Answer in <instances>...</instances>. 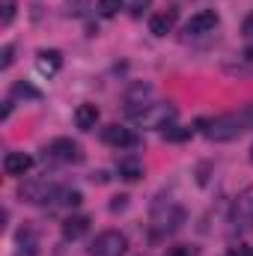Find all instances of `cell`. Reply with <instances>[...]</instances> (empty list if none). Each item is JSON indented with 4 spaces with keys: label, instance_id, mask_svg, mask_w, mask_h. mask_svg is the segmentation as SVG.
I'll return each instance as SVG.
<instances>
[{
    "label": "cell",
    "instance_id": "30bf717a",
    "mask_svg": "<svg viewBox=\"0 0 253 256\" xmlns=\"http://www.w3.org/2000/svg\"><path fill=\"white\" fill-rule=\"evenodd\" d=\"M176 21H179V9L176 6H167V9H161V12H155L149 18V33L152 36H167V33H173Z\"/></svg>",
    "mask_w": 253,
    "mask_h": 256
},
{
    "label": "cell",
    "instance_id": "3957f363",
    "mask_svg": "<svg viewBox=\"0 0 253 256\" xmlns=\"http://www.w3.org/2000/svg\"><path fill=\"white\" fill-rule=\"evenodd\" d=\"M60 185H57V176L51 173H42V176H27L21 185H18V196L30 206H42V202H51L60 196Z\"/></svg>",
    "mask_w": 253,
    "mask_h": 256
},
{
    "label": "cell",
    "instance_id": "ac0fdd59",
    "mask_svg": "<svg viewBox=\"0 0 253 256\" xmlns=\"http://www.w3.org/2000/svg\"><path fill=\"white\" fill-rule=\"evenodd\" d=\"M12 98H30V102H39V98H42V92H39L33 84H27V80H18V84L12 86Z\"/></svg>",
    "mask_w": 253,
    "mask_h": 256
},
{
    "label": "cell",
    "instance_id": "7402d4cb",
    "mask_svg": "<svg viewBox=\"0 0 253 256\" xmlns=\"http://www.w3.org/2000/svg\"><path fill=\"white\" fill-rule=\"evenodd\" d=\"M0 68H9V66L15 63V45H3V51H0Z\"/></svg>",
    "mask_w": 253,
    "mask_h": 256
},
{
    "label": "cell",
    "instance_id": "44dd1931",
    "mask_svg": "<svg viewBox=\"0 0 253 256\" xmlns=\"http://www.w3.org/2000/svg\"><path fill=\"white\" fill-rule=\"evenodd\" d=\"M96 6H98V15H102V18H114V15L122 9V0H98Z\"/></svg>",
    "mask_w": 253,
    "mask_h": 256
},
{
    "label": "cell",
    "instance_id": "7c38bea8",
    "mask_svg": "<svg viewBox=\"0 0 253 256\" xmlns=\"http://www.w3.org/2000/svg\"><path fill=\"white\" fill-rule=\"evenodd\" d=\"M86 230H90V218L86 214H68L60 224V232H63L66 242H78L80 236H86Z\"/></svg>",
    "mask_w": 253,
    "mask_h": 256
},
{
    "label": "cell",
    "instance_id": "5b68a950",
    "mask_svg": "<svg viewBox=\"0 0 253 256\" xmlns=\"http://www.w3.org/2000/svg\"><path fill=\"white\" fill-rule=\"evenodd\" d=\"M126 250H128V238L120 230H104L90 244V256H126Z\"/></svg>",
    "mask_w": 253,
    "mask_h": 256
},
{
    "label": "cell",
    "instance_id": "8992f818",
    "mask_svg": "<svg viewBox=\"0 0 253 256\" xmlns=\"http://www.w3.org/2000/svg\"><path fill=\"white\" fill-rule=\"evenodd\" d=\"M230 224H232V230H250L253 226V185H248L244 191L232 200Z\"/></svg>",
    "mask_w": 253,
    "mask_h": 256
},
{
    "label": "cell",
    "instance_id": "d6986e66",
    "mask_svg": "<svg viewBox=\"0 0 253 256\" xmlns=\"http://www.w3.org/2000/svg\"><path fill=\"white\" fill-rule=\"evenodd\" d=\"M15 9H18L15 0H0V24H3V27H9V24L15 21Z\"/></svg>",
    "mask_w": 253,
    "mask_h": 256
},
{
    "label": "cell",
    "instance_id": "83f0119b",
    "mask_svg": "<svg viewBox=\"0 0 253 256\" xmlns=\"http://www.w3.org/2000/svg\"><path fill=\"white\" fill-rule=\"evenodd\" d=\"M9 114H12V102H6V104H3V114H0V116H3V120H9Z\"/></svg>",
    "mask_w": 253,
    "mask_h": 256
},
{
    "label": "cell",
    "instance_id": "9a60e30c",
    "mask_svg": "<svg viewBox=\"0 0 253 256\" xmlns=\"http://www.w3.org/2000/svg\"><path fill=\"white\" fill-rule=\"evenodd\" d=\"M116 170H120V179H126V182H140V179H143V161L134 158V155L120 158Z\"/></svg>",
    "mask_w": 253,
    "mask_h": 256
},
{
    "label": "cell",
    "instance_id": "4316f807",
    "mask_svg": "<svg viewBox=\"0 0 253 256\" xmlns=\"http://www.w3.org/2000/svg\"><path fill=\"white\" fill-rule=\"evenodd\" d=\"M170 256H190V250H188V248H173Z\"/></svg>",
    "mask_w": 253,
    "mask_h": 256
},
{
    "label": "cell",
    "instance_id": "6da1fadb",
    "mask_svg": "<svg viewBox=\"0 0 253 256\" xmlns=\"http://www.w3.org/2000/svg\"><path fill=\"white\" fill-rule=\"evenodd\" d=\"M253 126V108L242 114H224L214 120H196V128H206V137L212 143H230L236 137H242Z\"/></svg>",
    "mask_w": 253,
    "mask_h": 256
},
{
    "label": "cell",
    "instance_id": "9c48e42d",
    "mask_svg": "<svg viewBox=\"0 0 253 256\" xmlns=\"http://www.w3.org/2000/svg\"><path fill=\"white\" fill-rule=\"evenodd\" d=\"M218 21L220 18H218L214 9H200L185 21V36H206V33H212L218 27Z\"/></svg>",
    "mask_w": 253,
    "mask_h": 256
},
{
    "label": "cell",
    "instance_id": "5bb4252c",
    "mask_svg": "<svg viewBox=\"0 0 253 256\" xmlns=\"http://www.w3.org/2000/svg\"><path fill=\"white\" fill-rule=\"evenodd\" d=\"M96 122H98V108L96 104H78L74 108V126L80 128V131H92L96 128Z\"/></svg>",
    "mask_w": 253,
    "mask_h": 256
},
{
    "label": "cell",
    "instance_id": "4fadbf2b",
    "mask_svg": "<svg viewBox=\"0 0 253 256\" xmlns=\"http://www.w3.org/2000/svg\"><path fill=\"white\" fill-rule=\"evenodd\" d=\"M30 167H33V158L24 155V152H6V158H3L6 176H27Z\"/></svg>",
    "mask_w": 253,
    "mask_h": 256
},
{
    "label": "cell",
    "instance_id": "8fae6325",
    "mask_svg": "<svg viewBox=\"0 0 253 256\" xmlns=\"http://www.w3.org/2000/svg\"><path fill=\"white\" fill-rule=\"evenodd\" d=\"M36 68H39V74L54 78V74L63 68V54L54 51V48H42V51L36 54Z\"/></svg>",
    "mask_w": 253,
    "mask_h": 256
},
{
    "label": "cell",
    "instance_id": "f546056e",
    "mask_svg": "<svg viewBox=\"0 0 253 256\" xmlns=\"http://www.w3.org/2000/svg\"><path fill=\"white\" fill-rule=\"evenodd\" d=\"M226 256H232V254H226Z\"/></svg>",
    "mask_w": 253,
    "mask_h": 256
},
{
    "label": "cell",
    "instance_id": "d4e9b609",
    "mask_svg": "<svg viewBox=\"0 0 253 256\" xmlns=\"http://www.w3.org/2000/svg\"><path fill=\"white\" fill-rule=\"evenodd\" d=\"M242 36H244L248 42H253V15L244 18V24H242Z\"/></svg>",
    "mask_w": 253,
    "mask_h": 256
},
{
    "label": "cell",
    "instance_id": "277c9868",
    "mask_svg": "<svg viewBox=\"0 0 253 256\" xmlns=\"http://www.w3.org/2000/svg\"><path fill=\"white\" fill-rule=\"evenodd\" d=\"M182 224H185V208L179 202H173L167 196H158L152 202V226H155V232L167 236V232H176Z\"/></svg>",
    "mask_w": 253,
    "mask_h": 256
},
{
    "label": "cell",
    "instance_id": "cb8c5ba5",
    "mask_svg": "<svg viewBox=\"0 0 253 256\" xmlns=\"http://www.w3.org/2000/svg\"><path fill=\"white\" fill-rule=\"evenodd\" d=\"M126 206H128V196H126V194H120V196H114V200H110V212H122Z\"/></svg>",
    "mask_w": 253,
    "mask_h": 256
},
{
    "label": "cell",
    "instance_id": "ba28073f",
    "mask_svg": "<svg viewBox=\"0 0 253 256\" xmlns=\"http://www.w3.org/2000/svg\"><path fill=\"white\" fill-rule=\"evenodd\" d=\"M102 143H108V146H114V149H131V146L140 143V137H137L131 128L114 122V126L102 128Z\"/></svg>",
    "mask_w": 253,
    "mask_h": 256
},
{
    "label": "cell",
    "instance_id": "7a4b0ae2",
    "mask_svg": "<svg viewBox=\"0 0 253 256\" xmlns=\"http://www.w3.org/2000/svg\"><path fill=\"white\" fill-rule=\"evenodd\" d=\"M131 122L140 128H167L176 122L179 108L170 102H155V104H140V108H128Z\"/></svg>",
    "mask_w": 253,
    "mask_h": 256
},
{
    "label": "cell",
    "instance_id": "52a82bcc",
    "mask_svg": "<svg viewBox=\"0 0 253 256\" xmlns=\"http://www.w3.org/2000/svg\"><path fill=\"white\" fill-rule=\"evenodd\" d=\"M45 152H48V158H54V161H60V164H80V161H84V149H80V143L72 140V137H57V140H51Z\"/></svg>",
    "mask_w": 253,
    "mask_h": 256
},
{
    "label": "cell",
    "instance_id": "603a6c76",
    "mask_svg": "<svg viewBox=\"0 0 253 256\" xmlns=\"http://www.w3.org/2000/svg\"><path fill=\"white\" fill-rule=\"evenodd\" d=\"M149 3L152 0H131V18H140V15H146V9H149Z\"/></svg>",
    "mask_w": 253,
    "mask_h": 256
},
{
    "label": "cell",
    "instance_id": "484cf974",
    "mask_svg": "<svg viewBox=\"0 0 253 256\" xmlns=\"http://www.w3.org/2000/svg\"><path fill=\"white\" fill-rule=\"evenodd\" d=\"M90 179H92V182H96V185H104V182H108V179H110V176H108V173H104V170H98V173H92V176H90Z\"/></svg>",
    "mask_w": 253,
    "mask_h": 256
},
{
    "label": "cell",
    "instance_id": "2e32d148",
    "mask_svg": "<svg viewBox=\"0 0 253 256\" xmlns=\"http://www.w3.org/2000/svg\"><path fill=\"white\" fill-rule=\"evenodd\" d=\"M161 137L167 140V143H185V140H190L194 137V128H185V126H167V128H161Z\"/></svg>",
    "mask_w": 253,
    "mask_h": 256
},
{
    "label": "cell",
    "instance_id": "4dcf8cb0",
    "mask_svg": "<svg viewBox=\"0 0 253 256\" xmlns=\"http://www.w3.org/2000/svg\"><path fill=\"white\" fill-rule=\"evenodd\" d=\"M250 256H253V250H250Z\"/></svg>",
    "mask_w": 253,
    "mask_h": 256
},
{
    "label": "cell",
    "instance_id": "e0dca14e",
    "mask_svg": "<svg viewBox=\"0 0 253 256\" xmlns=\"http://www.w3.org/2000/svg\"><path fill=\"white\" fill-rule=\"evenodd\" d=\"M149 92H152V90H149V84H134V86L126 92V104H128V108H140V104H143V98H146Z\"/></svg>",
    "mask_w": 253,
    "mask_h": 256
},
{
    "label": "cell",
    "instance_id": "ffe728a7",
    "mask_svg": "<svg viewBox=\"0 0 253 256\" xmlns=\"http://www.w3.org/2000/svg\"><path fill=\"white\" fill-rule=\"evenodd\" d=\"M60 196H63L60 202H63L66 208H78L84 202V194L78 191V188H66V191H60Z\"/></svg>",
    "mask_w": 253,
    "mask_h": 256
},
{
    "label": "cell",
    "instance_id": "f1b7e54d",
    "mask_svg": "<svg viewBox=\"0 0 253 256\" xmlns=\"http://www.w3.org/2000/svg\"><path fill=\"white\" fill-rule=\"evenodd\" d=\"M250 161H253V149H250Z\"/></svg>",
    "mask_w": 253,
    "mask_h": 256
}]
</instances>
